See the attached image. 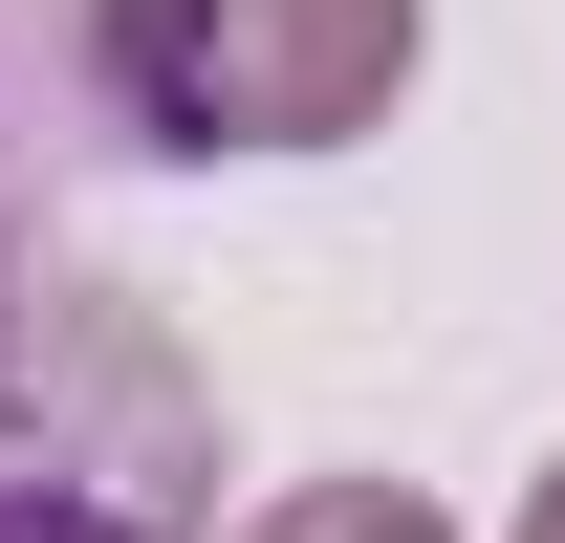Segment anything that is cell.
<instances>
[{
	"instance_id": "cell-1",
	"label": "cell",
	"mask_w": 565,
	"mask_h": 543,
	"mask_svg": "<svg viewBox=\"0 0 565 543\" xmlns=\"http://www.w3.org/2000/svg\"><path fill=\"white\" fill-rule=\"evenodd\" d=\"M0 543H217V392L152 283L66 239L44 44L0 22Z\"/></svg>"
},
{
	"instance_id": "cell-3",
	"label": "cell",
	"mask_w": 565,
	"mask_h": 543,
	"mask_svg": "<svg viewBox=\"0 0 565 543\" xmlns=\"http://www.w3.org/2000/svg\"><path fill=\"white\" fill-rule=\"evenodd\" d=\"M239 543H457V522H435L414 478H282V500H262Z\"/></svg>"
},
{
	"instance_id": "cell-2",
	"label": "cell",
	"mask_w": 565,
	"mask_h": 543,
	"mask_svg": "<svg viewBox=\"0 0 565 543\" xmlns=\"http://www.w3.org/2000/svg\"><path fill=\"white\" fill-rule=\"evenodd\" d=\"M414 87V0H87V109L131 152H349Z\"/></svg>"
},
{
	"instance_id": "cell-4",
	"label": "cell",
	"mask_w": 565,
	"mask_h": 543,
	"mask_svg": "<svg viewBox=\"0 0 565 543\" xmlns=\"http://www.w3.org/2000/svg\"><path fill=\"white\" fill-rule=\"evenodd\" d=\"M522 543H565V457H544V500H522Z\"/></svg>"
}]
</instances>
